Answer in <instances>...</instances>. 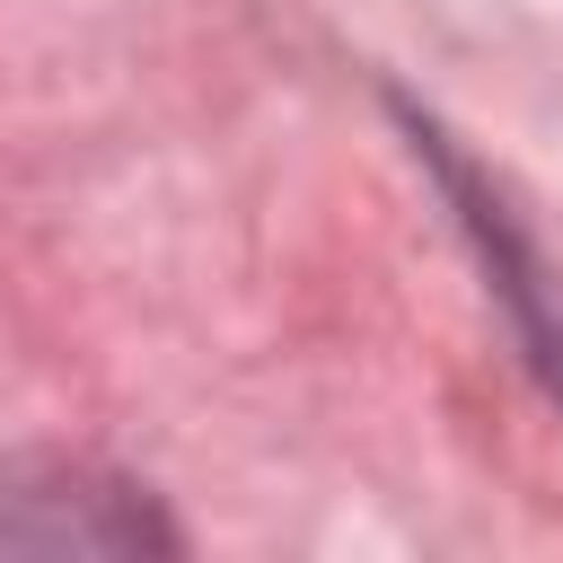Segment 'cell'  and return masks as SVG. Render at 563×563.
Returning <instances> with one entry per match:
<instances>
[{
    "label": "cell",
    "instance_id": "cell-1",
    "mask_svg": "<svg viewBox=\"0 0 563 563\" xmlns=\"http://www.w3.org/2000/svg\"><path fill=\"white\" fill-rule=\"evenodd\" d=\"M396 123H405L413 158L431 167V185L449 194V211H457V229H466V246H475V264H484V282H493V299H501V317H510L528 369H537L545 396L563 405V282L545 273V255H537V238L519 229V211L501 202V185H493L422 106L396 97Z\"/></svg>",
    "mask_w": 563,
    "mask_h": 563
},
{
    "label": "cell",
    "instance_id": "cell-2",
    "mask_svg": "<svg viewBox=\"0 0 563 563\" xmlns=\"http://www.w3.org/2000/svg\"><path fill=\"white\" fill-rule=\"evenodd\" d=\"M176 545L185 537L167 528V510L114 466L44 457V466H18L0 484V554H106V563H132V554H176Z\"/></svg>",
    "mask_w": 563,
    "mask_h": 563
}]
</instances>
